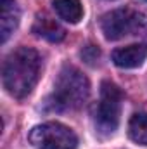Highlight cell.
Returning a JSON list of instances; mask_svg holds the SVG:
<instances>
[{
	"label": "cell",
	"instance_id": "6da1fadb",
	"mask_svg": "<svg viewBox=\"0 0 147 149\" xmlns=\"http://www.w3.org/2000/svg\"><path fill=\"white\" fill-rule=\"evenodd\" d=\"M42 71V59L37 50L30 47H19L12 50L5 61L2 70V80L5 90L16 97L23 99L31 94L35 88Z\"/></svg>",
	"mask_w": 147,
	"mask_h": 149
},
{
	"label": "cell",
	"instance_id": "7a4b0ae2",
	"mask_svg": "<svg viewBox=\"0 0 147 149\" xmlns=\"http://www.w3.org/2000/svg\"><path fill=\"white\" fill-rule=\"evenodd\" d=\"M90 94V83L87 76L78 68L66 64L55 80L54 92L49 97L47 104L55 111H68V109H78L83 106Z\"/></svg>",
	"mask_w": 147,
	"mask_h": 149
},
{
	"label": "cell",
	"instance_id": "3957f363",
	"mask_svg": "<svg viewBox=\"0 0 147 149\" xmlns=\"http://www.w3.org/2000/svg\"><path fill=\"white\" fill-rule=\"evenodd\" d=\"M101 30L107 40H119L128 35H147V10L132 5L114 9L102 16Z\"/></svg>",
	"mask_w": 147,
	"mask_h": 149
},
{
	"label": "cell",
	"instance_id": "277c9868",
	"mask_svg": "<svg viewBox=\"0 0 147 149\" xmlns=\"http://www.w3.org/2000/svg\"><path fill=\"white\" fill-rule=\"evenodd\" d=\"M123 94L118 85L111 81H102L101 99L95 108V128L102 135H111L116 132L121 114Z\"/></svg>",
	"mask_w": 147,
	"mask_h": 149
},
{
	"label": "cell",
	"instance_id": "5b68a950",
	"mask_svg": "<svg viewBox=\"0 0 147 149\" xmlns=\"http://www.w3.org/2000/svg\"><path fill=\"white\" fill-rule=\"evenodd\" d=\"M28 139L37 149H76L78 146L76 134L69 127L57 121L33 127Z\"/></svg>",
	"mask_w": 147,
	"mask_h": 149
},
{
	"label": "cell",
	"instance_id": "8992f818",
	"mask_svg": "<svg viewBox=\"0 0 147 149\" xmlns=\"http://www.w3.org/2000/svg\"><path fill=\"white\" fill-rule=\"evenodd\" d=\"M147 57V45L146 43H132L126 47H119L112 50V63L118 68L132 70L140 66Z\"/></svg>",
	"mask_w": 147,
	"mask_h": 149
},
{
	"label": "cell",
	"instance_id": "52a82bcc",
	"mask_svg": "<svg viewBox=\"0 0 147 149\" xmlns=\"http://www.w3.org/2000/svg\"><path fill=\"white\" fill-rule=\"evenodd\" d=\"M19 7L16 0H0V33L2 42H7L10 33L19 24Z\"/></svg>",
	"mask_w": 147,
	"mask_h": 149
},
{
	"label": "cell",
	"instance_id": "ba28073f",
	"mask_svg": "<svg viewBox=\"0 0 147 149\" xmlns=\"http://www.w3.org/2000/svg\"><path fill=\"white\" fill-rule=\"evenodd\" d=\"M33 33H37L38 37L45 38L49 42H61V40H64V37H66L64 28L55 19H52L47 14L37 16L35 23H33Z\"/></svg>",
	"mask_w": 147,
	"mask_h": 149
},
{
	"label": "cell",
	"instance_id": "9c48e42d",
	"mask_svg": "<svg viewBox=\"0 0 147 149\" xmlns=\"http://www.w3.org/2000/svg\"><path fill=\"white\" fill-rule=\"evenodd\" d=\"M57 16L66 23L76 24L83 17V5L80 0H54L52 2Z\"/></svg>",
	"mask_w": 147,
	"mask_h": 149
},
{
	"label": "cell",
	"instance_id": "30bf717a",
	"mask_svg": "<svg viewBox=\"0 0 147 149\" xmlns=\"http://www.w3.org/2000/svg\"><path fill=\"white\" fill-rule=\"evenodd\" d=\"M128 135L133 142L147 146V113H137L128 123Z\"/></svg>",
	"mask_w": 147,
	"mask_h": 149
},
{
	"label": "cell",
	"instance_id": "8fae6325",
	"mask_svg": "<svg viewBox=\"0 0 147 149\" xmlns=\"http://www.w3.org/2000/svg\"><path fill=\"white\" fill-rule=\"evenodd\" d=\"M99 56H101V50L95 47V45H87L83 50H81V57L87 61V63H95L97 59H99Z\"/></svg>",
	"mask_w": 147,
	"mask_h": 149
}]
</instances>
